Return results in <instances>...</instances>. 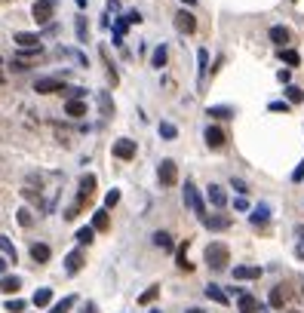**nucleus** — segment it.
I'll use <instances>...</instances> for the list:
<instances>
[{"label":"nucleus","instance_id":"obj_13","mask_svg":"<svg viewBox=\"0 0 304 313\" xmlns=\"http://www.w3.org/2000/svg\"><path fill=\"white\" fill-rule=\"evenodd\" d=\"M267 37H271V43L279 49V46H286V43L292 40V34H289V28H283V25H274L271 31H267Z\"/></svg>","mask_w":304,"mask_h":313},{"label":"nucleus","instance_id":"obj_5","mask_svg":"<svg viewBox=\"0 0 304 313\" xmlns=\"http://www.w3.org/2000/svg\"><path fill=\"white\" fill-rule=\"evenodd\" d=\"M203 142H206V147L209 150H221L225 147V142H228V135H225V129H221V126H206L203 129Z\"/></svg>","mask_w":304,"mask_h":313},{"label":"nucleus","instance_id":"obj_18","mask_svg":"<svg viewBox=\"0 0 304 313\" xmlns=\"http://www.w3.org/2000/svg\"><path fill=\"white\" fill-rule=\"evenodd\" d=\"M277 59H279V62H286L289 68H298V65H301L298 49H289V46H279V49H277Z\"/></svg>","mask_w":304,"mask_h":313},{"label":"nucleus","instance_id":"obj_40","mask_svg":"<svg viewBox=\"0 0 304 313\" xmlns=\"http://www.w3.org/2000/svg\"><path fill=\"white\" fill-rule=\"evenodd\" d=\"M157 295H160V286H151L148 292H142V295H138V304H151V301H154Z\"/></svg>","mask_w":304,"mask_h":313},{"label":"nucleus","instance_id":"obj_61","mask_svg":"<svg viewBox=\"0 0 304 313\" xmlns=\"http://www.w3.org/2000/svg\"><path fill=\"white\" fill-rule=\"evenodd\" d=\"M289 3H295V0H289Z\"/></svg>","mask_w":304,"mask_h":313},{"label":"nucleus","instance_id":"obj_26","mask_svg":"<svg viewBox=\"0 0 304 313\" xmlns=\"http://www.w3.org/2000/svg\"><path fill=\"white\" fill-rule=\"evenodd\" d=\"M74 28H77V40L80 43H89V25H86V16L83 13L74 19Z\"/></svg>","mask_w":304,"mask_h":313},{"label":"nucleus","instance_id":"obj_59","mask_svg":"<svg viewBox=\"0 0 304 313\" xmlns=\"http://www.w3.org/2000/svg\"><path fill=\"white\" fill-rule=\"evenodd\" d=\"M0 68H3V59H0Z\"/></svg>","mask_w":304,"mask_h":313},{"label":"nucleus","instance_id":"obj_12","mask_svg":"<svg viewBox=\"0 0 304 313\" xmlns=\"http://www.w3.org/2000/svg\"><path fill=\"white\" fill-rule=\"evenodd\" d=\"M166 62H169V43H160L154 52H151V68H166Z\"/></svg>","mask_w":304,"mask_h":313},{"label":"nucleus","instance_id":"obj_9","mask_svg":"<svg viewBox=\"0 0 304 313\" xmlns=\"http://www.w3.org/2000/svg\"><path fill=\"white\" fill-rule=\"evenodd\" d=\"M206 196H209V203H212L215 209H225V206H228V193H225V188H221V184H209V188H206Z\"/></svg>","mask_w":304,"mask_h":313},{"label":"nucleus","instance_id":"obj_21","mask_svg":"<svg viewBox=\"0 0 304 313\" xmlns=\"http://www.w3.org/2000/svg\"><path fill=\"white\" fill-rule=\"evenodd\" d=\"M237 307H240V313H258V310H261V304H258V298H252V295H246V292L240 295V301H237Z\"/></svg>","mask_w":304,"mask_h":313},{"label":"nucleus","instance_id":"obj_60","mask_svg":"<svg viewBox=\"0 0 304 313\" xmlns=\"http://www.w3.org/2000/svg\"><path fill=\"white\" fill-rule=\"evenodd\" d=\"M301 295H304V286H301Z\"/></svg>","mask_w":304,"mask_h":313},{"label":"nucleus","instance_id":"obj_27","mask_svg":"<svg viewBox=\"0 0 304 313\" xmlns=\"http://www.w3.org/2000/svg\"><path fill=\"white\" fill-rule=\"evenodd\" d=\"M206 74H209V52L197 49V80H203Z\"/></svg>","mask_w":304,"mask_h":313},{"label":"nucleus","instance_id":"obj_62","mask_svg":"<svg viewBox=\"0 0 304 313\" xmlns=\"http://www.w3.org/2000/svg\"><path fill=\"white\" fill-rule=\"evenodd\" d=\"M292 313H298V310H292Z\"/></svg>","mask_w":304,"mask_h":313},{"label":"nucleus","instance_id":"obj_57","mask_svg":"<svg viewBox=\"0 0 304 313\" xmlns=\"http://www.w3.org/2000/svg\"><path fill=\"white\" fill-rule=\"evenodd\" d=\"M151 313H163V310H157V307H154V310H151Z\"/></svg>","mask_w":304,"mask_h":313},{"label":"nucleus","instance_id":"obj_56","mask_svg":"<svg viewBox=\"0 0 304 313\" xmlns=\"http://www.w3.org/2000/svg\"><path fill=\"white\" fill-rule=\"evenodd\" d=\"M89 3V0H77V6H86Z\"/></svg>","mask_w":304,"mask_h":313},{"label":"nucleus","instance_id":"obj_43","mask_svg":"<svg viewBox=\"0 0 304 313\" xmlns=\"http://www.w3.org/2000/svg\"><path fill=\"white\" fill-rule=\"evenodd\" d=\"M65 52H68V55H71V59H74V62H77L80 68H89V59H86V55H83V52H80V49H65Z\"/></svg>","mask_w":304,"mask_h":313},{"label":"nucleus","instance_id":"obj_52","mask_svg":"<svg viewBox=\"0 0 304 313\" xmlns=\"http://www.w3.org/2000/svg\"><path fill=\"white\" fill-rule=\"evenodd\" d=\"M80 313H99V307H96V301H86V304H83V310H80Z\"/></svg>","mask_w":304,"mask_h":313},{"label":"nucleus","instance_id":"obj_25","mask_svg":"<svg viewBox=\"0 0 304 313\" xmlns=\"http://www.w3.org/2000/svg\"><path fill=\"white\" fill-rule=\"evenodd\" d=\"M99 108H101V117H114V98H111V92H99Z\"/></svg>","mask_w":304,"mask_h":313},{"label":"nucleus","instance_id":"obj_8","mask_svg":"<svg viewBox=\"0 0 304 313\" xmlns=\"http://www.w3.org/2000/svg\"><path fill=\"white\" fill-rule=\"evenodd\" d=\"M172 22H175V28H178L181 34H194L197 31V19H194L191 9H178V13L172 16Z\"/></svg>","mask_w":304,"mask_h":313},{"label":"nucleus","instance_id":"obj_22","mask_svg":"<svg viewBox=\"0 0 304 313\" xmlns=\"http://www.w3.org/2000/svg\"><path fill=\"white\" fill-rule=\"evenodd\" d=\"M188 246H191V242H188V240H184V242H181V246H178V249H175V264H178V267H181V270H194V264L188 261Z\"/></svg>","mask_w":304,"mask_h":313},{"label":"nucleus","instance_id":"obj_23","mask_svg":"<svg viewBox=\"0 0 304 313\" xmlns=\"http://www.w3.org/2000/svg\"><path fill=\"white\" fill-rule=\"evenodd\" d=\"M203 292H206V298H212L215 304H228V292H225V289H221V286H215V283H209V286L203 289Z\"/></svg>","mask_w":304,"mask_h":313},{"label":"nucleus","instance_id":"obj_38","mask_svg":"<svg viewBox=\"0 0 304 313\" xmlns=\"http://www.w3.org/2000/svg\"><path fill=\"white\" fill-rule=\"evenodd\" d=\"M157 132H160V138H166V142H172V138L178 135V129H175L172 123H160V129H157Z\"/></svg>","mask_w":304,"mask_h":313},{"label":"nucleus","instance_id":"obj_51","mask_svg":"<svg viewBox=\"0 0 304 313\" xmlns=\"http://www.w3.org/2000/svg\"><path fill=\"white\" fill-rule=\"evenodd\" d=\"M292 181H304V160L295 166V172H292Z\"/></svg>","mask_w":304,"mask_h":313},{"label":"nucleus","instance_id":"obj_55","mask_svg":"<svg viewBox=\"0 0 304 313\" xmlns=\"http://www.w3.org/2000/svg\"><path fill=\"white\" fill-rule=\"evenodd\" d=\"M181 3H184V6H194V3H197V0H181Z\"/></svg>","mask_w":304,"mask_h":313},{"label":"nucleus","instance_id":"obj_42","mask_svg":"<svg viewBox=\"0 0 304 313\" xmlns=\"http://www.w3.org/2000/svg\"><path fill=\"white\" fill-rule=\"evenodd\" d=\"M117 203H120V191L114 188V191H108V193H104V209H114Z\"/></svg>","mask_w":304,"mask_h":313},{"label":"nucleus","instance_id":"obj_24","mask_svg":"<svg viewBox=\"0 0 304 313\" xmlns=\"http://www.w3.org/2000/svg\"><path fill=\"white\" fill-rule=\"evenodd\" d=\"M19 289H22V280H19V276H0V292L16 295Z\"/></svg>","mask_w":304,"mask_h":313},{"label":"nucleus","instance_id":"obj_44","mask_svg":"<svg viewBox=\"0 0 304 313\" xmlns=\"http://www.w3.org/2000/svg\"><path fill=\"white\" fill-rule=\"evenodd\" d=\"M289 108H292L289 101H271V104H267V111H271V114H286Z\"/></svg>","mask_w":304,"mask_h":313},{"label":"nucleus","instance_id":"obj_10","mask_svg":"<svg viewBox=\"0 0 304 313\" xmlns=\"http://www.w3.org/2000/svg\"><path fill=\"white\" fill-rule=\"evenodd\" d=\"M264 270L255 267V264H240V267H233V280H258Z\"/></svg>","mask_w":304,"mask_h":313},{"label":"nucleus","instance_id":"obj_16","mask_svg":"<svg viewBox=\"0 0 304 313\" xmlns=\"http://www.w3.org/2000/svg\"><path fill=\"white\" fill-rule=\"evenodd\" d=\"M65 114H68V117H74V120L86 117V104H83V98H68V101H65Z\"/></svg>","mask_w":304,"mask_h":313},{"label":"nucleus","instance_id":"obj_41","mask_svg":"<svg viewBox=\"0 0 304 313\" xmlns=\"http://www.w3.org/2000/svg\"><path fill=\"white\" fill-rule=\"evenodd\" d=\"M16 221H19V227H31V224H34V218H31V212H28V209H19Z\"/></svg>","mask_w":304,"mask_h":313},{"label":"nucleus","instance_id":"obj_47","mask_svg":"<svg viewBox=\"0 0 304 313\" xmlns=\"http://www.w3.org/2000/svg\"><path fill=\"white\" fill-rule=\"evenodd\" d=\"M65 96H68V98H86V89H83V86H68Z\"/></svg>","mask_w":304,"mask_h":313},{"label":"nucleus","instance_id":"obj_36","mask_svg":"<svg viewBox=\"0 0 304 313\" xmlns=\"http://www.w3.org/2000/svg\"><path fill=\"white\" fill-rule=\"evenodd\" d=\"M283 92H286V101H289V104H298V101H304V92H301L298 86H289V83H286V89H283Z\"/></svg>","mask_w":304,"mask_h":313},{"label":"nucleus","instance_id":"obj_15","mask_svg":"<svg viewBox=\"0 0 304 313\" xmlns=\"http://www.w3.org/2000/svg\"><path fill=\"white\" fill-rule=\"evenodd\" d=\"M16 46L19 49H28V46H40V34H31V31H16Z\"/></svg>","mask_w":304,"mask_h":313},{"label":"nucleus","instance_id":"obj_14","mask_svg":"<svg viewBox=\"0 0 304 313\" xmlns=\"http://www.w3.org/2000/svg\"><path fill=\"white\" fill-rule=\"evenodd\" d=\"M80 267H83V252L74 249V252H68V258H65V273H80Z\"/></svg>","mask_w":304,"mask_h":313},{"label":"nucleus","instance_id":"obj_34","mask_svg":"<svg viewBox=\"0 0 304 313\" xmlns=\"http://www.w3.org/2000/svg\"><path fill=\"white\" fill-rule=\"evenodd\" d=\"M92 227H96V230H108V209L92 212Z\"/></svg>","mask_w":304,"mask_h":313},{"label":"nucleus","instance_id":"obj_53","mask_svg":"<svg viewBox=\"0 0 304 313\" xmlns=\"http://www.w3.org/2000/svg\"><path fill=\"white\" fill-rule=\"evenodd\" d=\"M9 264H13V261H9V258H6V255H0V273H3V270L9 267Z\"/></svg>","mask_w":304,"mask_h":313},{"label":"nucleus","instance_id":"obj_50","mask_svg":"<svg viewBox=\"0 0 304 313\" xmlns=\"http://www.w3.org/2000/svg\"><path fill=\"white\" fill-rule=\"evenodd\" d=\"M233 209H237V212H246V209H249L246 196H237V200H233Z\"/></svg>","mask_w":304,"mask_h":313},{"label":"nucleus","instance_id":"obj_4","mask_svg":"<svg viewBox=\"0 0 304 313\" xmlns=\"http://www.w3.org/2000/svg\"><path fill=\"white\" fill-rule=\"evenodd\" d=\"M34 92H40V96H52V92H68V83L58 77H40L34 80Z\"/></svg>","mask_w":304,"mask_h":313},{"label":"nucleus","instance_id":"obj_32","mask_svg":"<svg viewBox=\"0 0 304 313\" xmlns=\"http://www.w3.org/2000/svg\"><path fill=\"white\" fill-rule=\"evenodd\" d=\"M267 304H271L274 310H279L286 304V292H283V286H277V289H271V298H267Z\"/></svg>","mask_w":304,"mask_h":313},{"label":"nucleus","instance_id":"obj_45","mask_svg":"<svg viewBox=\"0 0 304 313\" xmlns=\"http://www.w3.org/2000/svg\"><path fill=\"white\" fill-rule=\"evenodd\" d=\"M230 188L237 191L240 196H246V193H249V188H246V181H243V178H230Z\"/></svg>","mask_w":304,"mask_h":313},{"label":"nucleus","instance_id":"obj_39","mask_svg":"<svg viewBox=\"0 0 304 313\" xmlns=\"http://www.w3.org/2000/svg\"><path fill=\"white\" fill-rule=\"evenodd\" d=\"M0 252H3L9 261H16V249H13V242H9V237H0Z\"/></svg>","mask_w":304,"mask_h":313},{"label":"nucleus","instance_id":"obj_17","mask_svg":"<svg viewBox=\"0 0 304 313\" xmlns=\"http://www.w3.org/2000/svg\"><path fill=\"white\" fill-rule=\"evenodd\" d=\"M233 111L230 104H212V108H206V117H212V120H230L233 117Z\"/></svg>","mask_w":304,"mask_h":313},{"label":"nucleus","instance_id":"obj_20","mask_svg":"<svg viewBox=\"0 0 304 313\" xmlns=\"http://www.w3.org/2000/svg\"><path fill=\"white\" fill-rule=\"evenodd\" d=\"M203 227L206 230H228L230 227V218H225V215H206L203 218Z\"/></svg>","mask_w":304,"mask_h":313},{"label":"nucleus","instance_id":"obj_37","mask_svg":"<svg viewBox=\"0 0 304 313\" xmlns=\"http://www.w3.org/2000/svg\"><path fill=\"white\" fill-rule=\"evenodd\" d=\"M101 59H104V65H108V80H111V86L114 83H120V74H117V68H114V62H111V55L101 49Z\"/></svg>","mask_w":304,"mask_h":313},{"label":"nucleus","instance_id":"obj_49","mask_svg":"<svg viewBox=\"0 0 304 313\" xmlns=\"http://www.w3.org/2000/svg\"><path fill=\"white\" fill-rule=\"evenodd\" d=\"M277 80H279V83H289V80H292V71H289V68H279V71H277Z\"/></svg>","mask_w":304,"mask_h":313},{"label":"nucleus","instance_id":"obj_28","mask_svg":"<svg viewBox=\"0 0 304 313\" xmlns=\"http://www.w3.org/2000/svg\"><path fill=\"white\" fill-rule=\"evenodd\" d=\"M154 246L163 249V252H172V249H175V242H172V237L166 234V230H157V234H154Z\"/></svg>","mask_w":304,"mask_h":313},{"label":"nucleus","instance_id":"obj_19","mask_svg":"<svg viewBox=\"0 0 304 313\" xmlns=\"http://www.w3.org/2000/svg\"><path fill=\"white\" fill-rule=\"evenodd\" d=\"M28 252H31V258L37 261V264H46V261H50V255H52V249L46 246V242H31Z\"/></svg>","mask_w":304,"mask_h":313},{"label":"nucleus","instance_id":"obj_33","mask_svg":"<svg viewBox=\"0 0 304 313\" xmlns=\"http://www.w3.org/2000/svg\"><path fill=\"white\" fill-rule=\"evenodd\" d=\"M40 55H43V46H28V49H19L16 62H31V59H40Z\"/></svg>","mask_w":304,"mask_h":313},{"label":"nucleus","instance_id":"obj_30","mask_svg":"<svg viewBox=\"0 0 304 313\" xmlns=\"http://www.w3.org/2000/svg\"><path fill=\"white\" fill-rule=\"evenodd\" d=\"M50 301H52V289H37L31 298V304L34 307H50Z\"/></svg>","mask_w":304,"mask_h":313},{"label":"nucleus","instance_id":"obj_29","mask_svg":"<svg viewBox=\"0 0 304 313\" xmlns=\"http://www.w3.org/2000/svg\"><path fill=\"white\" fill-rule=\"evenodd\" d=\"M74 304H77V295H68V298H62V301H55V304L50 307V313H71Z\"/></svg>","mask_w":304,"mask_h":313},{"label":"nucleus","instance_id":"obj_1","mask_svg":"<svg viewBox=\"0 0 304 313\" xmlns=\"http://www.w3.org/2000/svg\"><path fill=\"white\" fill-rule=\"evenodd\" d=\"M203 261H206L212 270H225L228 261H230V249L225 246V242H209L206 252H203Z\"/></svg>","mask_w":304,"mask_h":313},{"label":"nucleus","instance_id":"obj_2","mask_svg":"<svg viewBox=\"0 0 304 313\" xmlns=\"http://www.w3.org/2000/svg\"><path fill=\"white\" fill-rule=\"evenodd\" d=\"M181 200H184V206L191 209V212L200 218H206V203H203V196L197 193V188H194V181H184V188H181Z\"/></svg>","mask_w":304,"mask_h":313},{"label":"nucleus","instance_id":"obj_6","mask_svg":"<svg viewBox=\"0 0 304 313\" xmlns=\"http://www.w3.org/2000/svg\"><path fill=\"white\" fill-rule=\"evenodd\" d=\"M52 13H55V3H52V0H37V3L31 6V16H34L37 25H50Z\"/></svg>","mask_w":304,"mask_h":313},{"label":"nucleus","instance_id":"obj_7","mask_svg":"<svg viewBox=\"0 0 304 313\" xmlns=\"http://www.w3.org/2000/svg\"><path fill=\"white\" fill-rule=\"evenodd\" d=\"M111 150H114V157H117V160H135V154H138V144L132 142V138H117Z\"/></svg>","mask_w":304,"mask_h":313},{"label":"nucleus","instance_id":"obj_31","mask_svg":"<svg viewBox=\"0 0 304 313\" xmlns=\"http://www.w3.org/2000/svg\"><path fill=\"white\" fill-rule=\"evenodd\" d=\"M96 175H83V178H80V200H86V196L92 193V191H96Z\"/></svg>","mask_w":304,"mask_h":313},{"label":"nucleus","instance_id":"obj_46","mask_svg":"<svg viewBox=\"0 0 304 313\" xmlns=\"http://www.w3.org/2000/svg\"><path fill=\"white\" fill-rule=\"evenodd\" d=\"M28 307V301H6V313H22Z\"/></svg>","mask_w":304,"mask_h":313},{"label":"nucleus","instance_id":"obj_54","mask_svg":"<svg viewBox=\"0 0 304 313\" xmlns=\"http://www.w3.org/2000/svg\"><path fill=\"white\" fill-rule=\"evenodd\" d=\"M188 313H206V310H200V307H191V310H188Z\"/></svg>","mask_w":304,"mask_h":313},{"label":"nucleus","instance_id":"obj_58","mask_svg":"<svg viewBox=\"0 0 304 313\" xmlns=\"http://www.w3.org/2000/svg\"><path fill=\"white\" fill-rule=\"evenodd\" d=\"M0 86H3V77H0Z\"/></svg>","mask_w":304,"mask_h":313},{"label":"nucleus","instance_id":"obj_11","mask_svg":"<svg viewBox=\"0 0 304 313\" xmlns=\"http://www.w3.org/2000/svg\"><path fill=\"white\" fill-rule=\"evenodd\" d=\"M249 221H252L255 227H261V224H267V221H271V206H267V203H258V206L252 209Z\"/></svg>","mask_w":304,"mask_h":313},{"label":"nucleus","instance_id":"obj_3","mask_svg":"<svg viewBox=\"0 0 304 313\" xmlns=\"http://www.w3.org/2000/svg\"><path fill=\"white\" fill-rule=\"evenodd\" d=\"M157 181H160V188H172V184L178 181V166H175V160H160Z\"/></svg>","mask_w":304,"mask_h":313},{"label":"nucleus","instance_id":"obj_35","mask_svg":"<svg viewBox=\"0 0 304 313\" xmlns=\"http://www.w3.org/2000/svg\"><path fill=\"white\" fill-rule=\"evenodd\" d=\"M92 240H96V227H92V224H89V227H80V230H77V242H80V246H89Z\"/></svg>","mask_w":304,"mask_h":313},{"label":"nucleus","instance_id":"obj_48","mask_svg":"<svg viewBox=\"0 0 304 313\" xmlns=\"http://www.w3.org/2000/svg\"><path fill=\"white\" fill-rule=\"evenodd\" d=\"M126 22H129V25H138V22H142V13H138V9H129V13H126Z\"/></svg>","mask_w":304,"mask_h":313}]
</instances>
